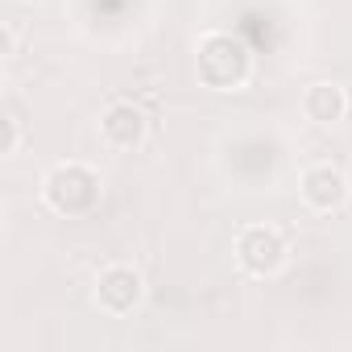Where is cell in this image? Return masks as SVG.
Wrapping results in <instances>:
<instances>
[{
	"label": "cell",
	"instance_id": "4",
	"mask_svg": "<svg viewBox=\"0 0 352 352\" xmlns=\"http://www.w3.org/2000/svg\"><path fill=\"white\" fill-rule=\"evenodd\" d=\"M91 302L108 319H129L145 302V278H141V270H133L129 261L104 265L96 274V282H91Z\"/></svg>",
	"mask_w": 352,
	"mask_h": 352
},
{
	"label": "cell",
	"instance_id": "2",
	"mask_svg": "<svg viewBox=\"0 0 352 352\" xmlns=\"http://www.w3.org/2000/svg\"><path fill=\"white\" fill-rule=\"evenodd\" d=\"M42 204L54 212V216H91L104 199V179H100V170L87 166V162H54L46 174H42Z\"/></svg>",
	"mask_w": 352,
	"mask_h": 352
},
{
	"label": "cell",
	"instance_id": "3",
	"mask_svg": "<svg viewBox=\"0 0 352 352\" xmlns=\"http://www.w3.org/2000/svg\"><path fill=\"white\" fill-rule=\"evenodd\" d=\"M232 257L249 278H278L290 261V241L278 224H245L232 241Z\"/></svg>",
	"mask_w": 352,
	"mask_h": 352
},
{
	"label": "cell",
	"instance_id": "1",
	"mask_svg": "<svg viewBox=\"0 0 352 352\" xmlns=\"http://www.w3.org/2000/svg\"><path fill=\"white\" fill-rule=\"evenodd\" d=\"M195 75L208 91H241L253 79V54L232 30H204L195 38Z\"/></svg>",
	"mask_w": 352,
	"mask_h": 352
},
{
	"label": "cell",
	"instance_id": "8",
	"mask_svg": "<svg viewBox=\"0 0 352 352\" xmlns=\"http://www.w3.org/2000/svg\"><path fill=\"white\" fill-rule=\"evenodd\" d=\"M21 137H25L21 116H17L13 104H5V116H0V157H13L21 149Z\"/></svg>",
	"mask_w": 352,
	"mask_h": 352
},
{
	"label": "cell",
	"instance_id": "9",
	"mask_svg": "<svg viewBox=\"0 0 352 352\" xmlns=\"http://www.w3.org/2000/svg\"><path fill=\"white\" fill-rule=\"evenodd\" d=\"M17 46H21V25L17 21H5V25H0V54H17Z\"/></svg>",
	"mask_w": 352,
	"mask_h": 352
},
{
	"label": "cell",
	"instance_id": "6",
	"mask_svg": "<svg viewBox=\"0 0 352 352\" xmlns=\"http://www.w3.org/2000/svg\"><path fill=\"white\" fill-rule=\"evenodd\" d=\"M149 137V116L141 104L133 100H108L104 112H100V141L112 149V153H133L141 149Z\"/></svg>",
	"mask_w": 352,
	"mask_h": 352
},
{
	"label": "cell",
	"instance_id": "7",
	"mask_svg": "<svg viewBox=\"0 0 352 352\" xmlns=\"http://www.w3.org/2000/svg\"><path fill=\"white\" fill-rule=\"evenodd\" d=\"M302 116L311 124H340L348 116V91L336 79H315L302 87Z\"/></svg>",
	"mask_w": 352,
	"mask_h": 352
},
{
	"label": "cell",
	"instance_id": "5",
	"mask_svg": "<svg viewBox=\"0 0 352 352\" xmlns=\"http://www.w3.org/2000/svg\"><path fill=\"white\" fill-rule=\"evenodd\" d=\"M298 199L307 212L315 216H331L340 212L348 199H352V183H348V174L331 162H315L298 174Z\"/></svg>",
	"mask_w": 352,
	"mask_h": 352
}]
</instances>
